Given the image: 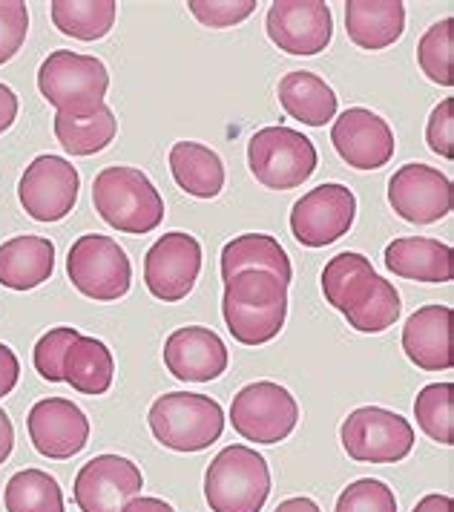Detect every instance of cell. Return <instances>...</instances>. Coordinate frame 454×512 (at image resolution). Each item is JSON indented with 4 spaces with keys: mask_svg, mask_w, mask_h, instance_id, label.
Returning a JSON list of instances; mask_svg holds the SVG:
<instances>
[{
    "mask_svg": "<svg viewBox=\"0 0 454 512\" xmlns=\"http://www.w3.org/2000/svg\"><path fill=\"white\" fill-rule=\"evenodd\" d=\"M222 317L242 346H265L279 337L288 320V282L271 271H242L225 282Z\"/></svg>",
    "mask_w": 454,
    "mask_h": 512,
    "instance_id": "1",
    "label": "cell"
},
{
    "mask_svg": "<svg viewBox=\"0 0 454 512\" xmlns=\"http://www.w3.org/2000/svg\"><path fill=\"white\" fill-rule=\"evenodd\" d=\"M95 213L118 233L144 236L153 233L164 219V199L138 167H104L92 182Z\"/></svg>",
    "mask_w": 454,
    "mask_h": 512,
    "instance_id": "2",
    "label": "cell"
},
{
    "mask_svg": "<svg viewBox=\"0 0 454 512\" xmlns=\"http://www.w3.org/2000/svg\"><path fill=\"white\" fill-rule=\"evenodd\" d=\"M38 90L61 116L87 118L104 107L110 72L95 55L55 49L38 70Z\"/></svg>",
    "mask_w": 454,
    "mask_h": 512,
    "instance_id": "3",
    "label": "cell"
},
{
    "mask_svg": "<svg viewBox=\"0 0 454 512\" xmlns=\"http://www.w3.org/2000/svg\"><path fill=\"white\" fill-rule=\"evenodd\" d=\"M268 495L271 469L250 446H225L207 466L205 501L210 512H262Z\"/></svg>",
    "mask_w": 454,
    "mask_h": 512,
    "instance_id": "4",
    "label": "cell"
},
{
    "mask_svg": "<svg viewBox=\"0 0 454 512\" xmlns=\"http://www.w3.org/2000/svg\"><path fill=\"white\" fill-rule=\"evenodd\" d=\"M153 438L173 452H202L225 432V409L207 395L167 392L150 406Z\"/></svg>",
    "mask_w": 454,
    "mask_h": 512,
    "instance_id": "5",
    "label": "cell"
},
{
    "mask_svg": "<svg viewBox=\"0 0 454 512\" xmlns=\"http://www.w3.org/2000/svg\"><path fill=\"white\" fill-rule=\"evenodd\" d=\"M317 147L294 127H262L248 141V167L253 179L268 190H294L317 170Z\"/></svg>",
    "mask_w": 454,
    "mask_h": 512,
    "instance_id": "6",
    "label": "cell"
},
{
    "mask_svg": "<svg viewBox=\"0 0 454 512\" xmlns=\"http://www.w3.org/2000/svg\"><path fill=\"white\" fill-rule=\"evenodd\" d=\"M67 277L78 294L98 303H113L130 291L133 265L115 239L101 233H84L69 248Z\"/></svg>",
    "mask_w": 454,
    "mask_h": 512,
    "instance_id": "7",
    "label": "cell"
},
{
    "mask_svg": "<svg viewBox=\"0 0 454 512\" xmlns=\"http://www.w3.org/2000/svg\"><path fill=\"white\" fill-rule=\"evenodd\" d=\"M345 455L360 464H397L414 449V429L397 412L383 406H360L342 420Z\"/></svg>",
    "mask_w": 454,
    "mask_h": 512,
    "instance_id": "8",
    "label": "cell"
},
{
    "mask_svg": "<svg viewBox=\"0 0 454 512\" xmlns=\"http://www.w3.org/2000/svg\"><path fill=\"white\" fill-rule=\"evenodd\" d=\"M230 423L248 443H282L299 423V406L294 395L273 383L256 380L245 386L230 403Z\"/></svg>",
    "mask_w": 454,
    "mask_h": 512,
    "instance_id": "9",
    "label": "cell"
},
{
    "mask_svg": "<svg viewBox=\"0 0 454 512\" xmlns=\"http://www.w3.org/2000/svg\"><path fill=\"white\" fill-rule=\"evenodd\" d=\"M357 219V196L340 182L308 190L291 210V233L305 248H325L351 231Z\"/></svg>",
    "mask_w": 454,
    "mask_h": 512,
    "instance_id": "10",
    "label": "cell"
},
{
    "mask_svg": "<svg viewBox=\"0 0 454 512\" xmlns=\"http://www.w3.org/2000/svg\"><path fill=\"white\" fill-rule=\"evenodd\" d=\"M78 190H81V176L72 162L46 153L23 170L18 199L21 208L35 222H61L75 208Z\"/></svg>",
    "mask_w": 454,
    "mask_h": 512,
    "instance_id": "11",
    "label": "cell"
},
{
    "mask_svg": "<svg viewBox=\"0 0 454 512\" xmlns=\"http://www.w3.org/2000/svg\"><path fill=\"white\" fill-rule=\"evenodd\" d=\"M388 205L411 225H432L454 208V187L437 167L411 162L388 179Z\"/></svg>",
    "mask_w": 454,
    "mask_h": 512,
    "instance_id": "12",
    "label": "cell"
},
{
    "mask_svg": "<svg viewBox=\"0 0 454 512\" xmlns=\"http://www.w3.org/2000/svg\"><path fill=\"white\" fill-rule=\"evenodd\" d=\"M202 274V245L184 231L164 233L144 256L147 291L161 303L184 300Z\"/></svg>",
    "mask_w": 454,
    "mask_h": 512,
    "instance_id": "13",
    "label": "cell"
},
{
    "mask_svg": "<svg viewBox=\"0 0 454 512\" xmlns=\"http://www.w3.org/2000/svg\"><path fill=\"white\" fill-rule=\"evenodd\" d=\"M144 489V478L124 455H95L78 469L72 498L81 512H121Z\"/></svg>",
    "mask_w": 454,
    "mask_h": 512,
    "instance_id": "14",
    "label": "cell"
},
{
    "mask_svg": "<svg viewBox=\"0 0 454 512\" xmlns=\"http://www.w3.org/2000/svg\"><path fill=\"white\" fill-rule=\"evenodd\" d=\"M265 29L282 52L317 55L331 44L334 15L322 0H276L268 9Z\"/></svg>",
    "mask_w": 454,
    "mask_h": 512,
    "instance_id": "15",
    "label": "cell"
},
{
    "mask_svg": "<svg viewBox=\"0 0 454 512\" xmlns=\"http://www.w3.org/2000/svg\"><path fill=\"white\" fill-rule=\"evenodd\" d=\"M32 446L49 461H69L90 441V420L67 397H44L26 415Z\"/></svg>",
    "mask_w": 454,
    "mask_h": 512,
    "instance_id": "16",
    "label": "cell"
},
{
    "mask_svg": "<svg viewBox=\"0 0 454 512\" xmlns=\"http://www.w3.org/2000/svg\"><path fill=\"white\" fill-rule=\"evenodd\" d=\"M331 144L354 170H380L394 159V130L368 107H348L331 127Z\"/></svg>",
    "mask_w": 454,
    "mask_h": 512,
    "instance_id": "17",
    "label": "cell"
},
{
    "mask_svg": "<svg viewBox=\"0 0 454 512\" xmlns=\"http://www.w3.org/2000/svg\"><path fill=\"white\" fill-rule=\"evenodd\" d=\"M225 340L205 326L176 328L164 340V366L182 383H210L227 372Z\"/></svg>",
    "mask_w": 454,
    "mask_h": 512,
    "instance_id": "18",
    "label": "cell"
},
{
    "mask_svg": "<svg viewBox=\"0 0 454 512\" xmlns=\"http://www.w3.org/2000/svg\"><path fill=\"white\" fill-rule=\"evenodd\" d=\"M403 351L423 372L452 369V308L423 305L411 314L403 328Z\"/></svg>",
    "mask_w": 454,
    "mask_h": 512,
    "instance_id": "19",
    "label": "cell"
},
{
    "mask_svg": "<svg viewBox=\"0 0 454 512\" xmlns=\"http://www.w3.org/2000/svg\"><path fill=\"white\" fill-rule=\"evenodd\" d=\"M386 268L403 280L446 285L454 280V251L440 239L403 236L386 248Z\"/></svg>",
    "mask_w": 454,
    "mask_h": 512,
    "instance_id": "20",
    "label": "cell"
},
{
    "mask_svg": "<svg viewBox=\"0 0 454 512\" xmlns=\"http://www.w3.org/2000/svg\"><path fill=\"white\" fill-rule=\"evenodd\" d=\"M345 32L365 52H380L403 38L406 6L400 0H348Z\"/></svg>",
    "mask_w": 454,
    "mask_h": 512,
    "instance_id": "21",
    "label": "cell"
},
{
    "mask_svg": "<svg viewBox=\"0 0 454 512\" xmlns=\"http://www.w3.org/2000/svg\"><path fill=\"white\" fill-rule=\"evenodd\" d=\"M55 271V245L46 236H12L0 245V285L9 291H32Z\"/></svg>",
    "mask_w": 454,
    "mask_h": 512,
    "instance_id": "22",
    "label": "cell"
},
{
    "mask_svg": "<svg viewBox=\"0 0 454 512\" xmlns=\"http://www.w3.org/2000/svg\"><path fill=\"white\" fill-rule=\"evenodd\" d=\"M170 173L187 196L216 199L225 187V164L199 141H179L170 150Z\"/></svg>",
    "mask_w": 454,
    "mask_h": 512,
    "instance_id": "23",
    "label": "cell"
},
{
    "mask_svg": "<svg viewBox=\"0 0 454 512\" xmlns=\"http://www.w3.org/2000/svg\"><path fill=\"white\" fill-rule=\"evenodd\" d=\"M279 104L294 121L308 127H322L337 116V93L319 75L305 70L288 72L279 81Z\"/></svg>",
    "mask_w": 454,
    "mask_h": 512,
    "instance_id": "24",
    "label": "cell"
},
{
    "mask_svg": "<svg viewBox=\"0 0 454 512\" xmlns=\"http://www.w3.org/2000/svg\"><path fill=\"white\" fill-rule=\"evenodd\" d=\"M242 271H271L282 282L294 277L285 248L268 233H242L222 248V280H233Z\"/></svg>",
    "mask_w": 454,
    "mask_h": 512,
    "instance_id": "25",
    "label": "cell"
},
{
    "mask_svg": "<svg viewBox=\"0 0 454 512\" xmlns=\"http://www.w3.org/2000/svg\"><path fill=\"white\" fill-rule=\"evenodd\" d=\"M115 360L107 343L81 334L64 357V383H69L81 395H107L113 386Z\"/></svg>",
    "mask_w": 454,
    "mask_h": 512,
    "instance_id": "26",
    "label": "cell"
},
{
    "mask_svg": "<svg viewBox=\"0 0 454 512\" xmlns=\"http://www.w3.org/2000/svg\"><path fill=\"white\" fill-rule=\"evenodd\" d=\"M118 15V3L113 0H52L49 18L58 32L75 41H101L110 35Z\"/></svg>",
    "mask_w": 454,
    "mask_h": 512,
    "instance_id": "27",
    "label": "cell"
},
{
    "mask_svg": "<svg viewBox=\"0 0 454 512\" xmlns=\"http://www.w3.org/2000/svg\"><path fill=\"white\" fill-rule=\"evenodd\" d=\"M52 130L69 156H95L113 144L118 121H115L113 110L104 104L95 116L87 118H69L58 113L52 118Z\"/></svg>",
    "mask_w": 454,
    "mask_h": 512,
    "instance_id": "28",
    "label": "cell"
},
{
    "mask_svg": "<svg viewBox=\"0 0 454 512\" xmlns=\"http://www.w3.org/2000/svg\"><path fill=\"white\" fill-rule=\"evenodd\" d=\"M6 512H64V492L44 469H21L3 489Z\"/></svg>",
    "mask_w": 454,
    "mask_h": 512,
    "instance_id": "29",
    "label": "cell"
},
{
    "mask_svg": "<svg viewBox=\"0 0 454 512\" xmlns=\"http://www.w3.org/2000/svg\"><path fill=\"white\" fill-rule=\"evenodd\" d=\"M400 311H403V305H400L397 288L377 274L368 297L357 308H351L348 314H342V317L348 320V326L360 331V334H380V331H386L400 320Z\"/></svg>",
    "mask_w": 454,
    "mask_h": 512,
    "instance_id": "30",
    "label": "cell"
},
{
    "mask_svg": "<svg viewBox=\"0 0 454 512\" xmlns=\"http://www.w3.org/2000/svg\"><path fill=\"white\" fill-rule=\"evenodd\" d=\"M417 64L429 81L454 87V18H443L423 32L417 44Z\"/></svg>",
    "mask_w": 454,
    "mask_h": 512,
    "instance_id": "31",
    "label": "cell"
},
{
    "mask_svg": "<svg viewBox=\"0 0 454 512\" xmlns=\"http://www.w3.org/2000/svg\"><path fill=\"white\" fill-rule=\"evenodd\" d=\"M414 418L417 426L432 441L452 446L454 443V386L452 383H432L420 389L414 400Z\"/></svg>",
    "mask_w": 454,
    "mask_h": 512,
    "instance_id": "32",
    "label": "cell"
},
{
    "mask_svg": "<svg viewBox=\"0 0 454 512\" xmlns=\"http://www.w3.org/2000/svg\"><path fill=\"white\" fill-rule=\"evenodd\" d=\"M81 337V331L72 326L49 328L44 337L35 343L32 351V363L35 372L41 374L49 383H61L64 380V357H67L69 346Z\"/></svg>",
    "mask_w": 454,
    "mask_h": 512,
    "instance_id": "33",
    "label": "cell"
},
{
    "mask_svg": "<svg viewBox=\"0 0 454 512\" xmlns=\"http://www.w3.org/2000/svg\"><path fill=\"white\" fill-rule=\"evenodd\" d=\"M334 512H397V498L383 481L360 478L342 489Z\"/></svg>",
    "mask_w": 454,
    "mask_h": 512,
    "instance_id": "34",
    "label": "cell"
},
{
    "mask_svg": "<svg viewBox=\"0 0 454 512\" xmlns=\"http://www.w3.org/2000/svg\"><path fill=\"white\" fill-rule=\"evenodd\" d=\"M187 9L202 26L227 29V26L248 21L256 12V0H190Z\"/></svg>",
    "mask_w": 454,
    "mask_h": 512,
    "instance_id": "35",
    "label": "cell"
},
{
    "mask_svg": "<svg viewBox=\"0 0 454 512\" xmlns=\"http://www.w3.org/2000/svg\"><path fill=\"white\" fill-rule=\"evenodd\" d=\"M29 32V9L21 0H0V67L21 52Z\"/></svg>",
    "mask_w": 454,
    "mask_h": 512,
    "instance_id": "36",
    "label": "cell"
},
{
    "mask_svg": "<svg viewBox=\"0 0 454 512\" xmlns=\"http://www.w3.org/2000/svg\"><path fill=\"white\" fill-rule=\"evenodd\" d=\"M426 141L432 153L443 159H454V98H443L432 110L426 124Z\"/></svg>",
    "mask_w": 454,
    "mask_h": 512,
    "instance_id": "37",
    "label": "cell"
},
{
    "mask_svg": "<svg viewBox=\"0 0 454 512\" xmlns=\"http://www.w3.org/2000/svg\"><path fill=\"white\" fill-rule=\"evenodd\" d=\"M18 377H21V360L18 354L0 343V397H6L15 386H18Z\"/></svg>",
    "mask_w": 454,
    "mask_h": 512,
    "instance_id": "38",
    "label": "cell"
},
{
    "mask_svg": "<svg viewBox=\"0 0 454 512\" xmlns=\"http://www.w3.org/2000/svg\"><path fill=\"white\" fill-rule=\"evenodd\" d=\"M18 118V95L12 93V87L0 84V136L15 124Z\"/></svg>",
    "mask_w": 454,
    "mask_h": 512,
    "instance_id": "39",
    "label": "cell"
},
{
    "mask_svg": "<svg viewBox=\"0 0 454 512\" xmlns=\"http://www.w3.org/2000/svg\"><path fill=\"white\" fill-rule=\"evenodd\" d=\"M12 449H15V426H12L9 415L0 409V466L9 461Z\"/></svg>",
    "mask_w": 454,
    "mask_h": 512,
    "instance_id": "40",
    "label": "cell"
},
{
    "mask_svg": "<svg viewBox=\"0 0 454 512\" xmlns=\"http://www.w3.org/2000/svg\"><path fill=\"white\" fill-rule=\"evenodd\" d=\"M121 512H176L167 501L161 498H153V495H136L127 507Z\"/></svg>",
    "mask_w": 454,
    "mask_h": 512,
    "instance_id": "41",
    "label": "cell"
},
{
    "mask_svg": "<svg viewBox=\"0 0 454 512\" xmlns=\"http://www.w3.org/2000/svg\"><path fill=\"white\" fill-rule=\"evenodd\" d=\"M411 512H452V495H440V492L426 495L417 501V507Z\"/></svg>",
    "mask_w": 454,
    "mask_h": 512,
    "instance_id": "42",
    "label": "cell"
},
{
    "mask_svg": "<svg viewBox=\"0 0 454 512\" xmlns=\"http://www.w3.org/2000/svg\"><path fill=\"white\" fill-rule=\"evenodd\" d=\"M273 512H319V504L314 498H288V501H282L279 507Z\"/></svg>",
    "mask_w": 454,
    "mask_h": 512,
    "instance_id": "43",
    "label": "cell"
}]
</instances>
